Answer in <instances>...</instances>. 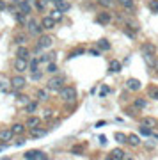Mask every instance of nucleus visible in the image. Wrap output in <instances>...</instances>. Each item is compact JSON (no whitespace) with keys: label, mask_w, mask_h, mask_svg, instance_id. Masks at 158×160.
Instances as JSON below:
<instances>
[{"label":"nucleus","mask_w":158,"mask_h":160,"mask_svg":"<svg viewBox=\"0 0 158 160\" xmlns=\"http://www.w3.org/2000/svg\"><path fill=\"white\" fill-rule=\"evenodd\" d=\"M23 144H25V141H23V139H18V141H16V146H23Z\"/></svg>","instance_id":"47"},{"label":"nucleus","mask_w":158,"mask_h":160,"mask_svg":"<svg viewBox=\"0 0 158 160\" xmlns=\"http://www.w3.org/2000/svg\"><path fill=\"white\" fill-rule=\"evenodd\" d=\"M110 92H112V89H110L108 86H101V87H100V96H107V94H110Z\"/></svg>","instance_id":"34"},{"label":"nucleus","mask_w":158,"mask_h":160,"mask_svg":"<svg viewBox=\"0 0 158 160\" xmlns=\"http://www.w3.org/2000/svg\"><path fill=\"white\" fill-rule=\"evenodd\" d=\"M48 71H50V73H55V71H57V64L55 62H50V64H48Z\"/></svg>","instance_id":"41"},{"label":"nucleus","mask_w":158,"mask_h":160,"mask_svg":"<svg viewBox=\"0 0 158 160\" xmlns=\"http://www.w3.org/2000/svg\"><path fill=\"white\" fill-rule=\"evenodd\" d=\"M27 29H28V34L30 36H41L43 34V25H41L37 20H28Z\"/></svg>","instance_id":"3"},{"label":"nucleus","mask_w":158,"mask_h":160,"mask_svg":"<svg viewBox=\"0 0 158 160\" xmlns=\"http://www.w3.org/2000/svg\"><path fill=\"white\" fill-rule=\"evenodd\" d=\"M12 137H14V133H12V130H2L0 132V142H11Z\"/></svg>","instance_id":"10"},{"label":"nucleus","mask_w":158,"mask_h":160,"mask_svg":"<svg viewBox=\"0 0 158 160\" xmlns=\"http://www.w3.org/2000/svg\"><path fill=\"white\" fill-rule=\"evenodd\" d=\"M20 11H22L23 14H28V12L32 11V7H30V2H27V0H22V2H20Z\"/></svg>","instance_id":"20"},{"label":"nucleus","mask_w":158,"mask_h":160,"mask_svg":"<svg viewBox=\"0 0 158 160\" xmlns=\"http://www.w3.org/2000/svg\"><path fill=\"white\" fill-rule=\"evenodd\" d=\"M4 9H6V4H4V2H0V11H4Z\"/></svg>","instance_id":"49"},{"label":"nucleus","mask_w":158,"mask_h":160,"mask_svg":"<svg viewBox=\"0 0 158 160\" xmlns=\"http://www.w3.org/2000/svg\"><path fill=\"white\" fill-rule=\"evenodd\" d=\"M89 53H91V55H96V57H98V55H101V50H96V48H92V50H89Z\"/></svg>","instance_id":"44"},{"label":"nucleus","mask_w":158,"mask_h":160,"mask_svg":"<svg viewBox=\"0 0 158 160\" xmlns=\"http://www.w3.org/2000/svg\"><path fill=\"white\" fill-rule=\"evenodd\" d=\"M147 96L153 98V100H158V87L151 86L149 89H147Z\"/></svg>","instance_id":"26"},{"label":"nucleus","mask_w":158,"mask_h":160,"mask_svg":"<svg viewBox=\"0 0 158 160\" xmlns=\"http://www.w3.org/2000/svg\"><path fill=\"white\" fill-rule=\"evenodd\" d=\"M117 4L126 11H135V2L133 0H117Z\"/></svg>","instance_id":"12"},{"label":"nucleus","mask_w":158,"mask_h":160,"mask_svg":"<svg viewBox=\"0 0 158 160\" xmlns=\"http://www.w3.org/2000/svg\"><path fill=\"white\" fill-rule=\"evenodd\" d=\"M41 25H43V29L52 30L53 27H55V20H53L52 16H45L43 20H41Z\"/></svg>","instance_id":"11"},{"label":"nucleus","mask_w":158,"mask_h":160,"mask_svg":"<svg viewBox=\"0 0 158 160\" xmlns=\"http://www.w3.org/2000/svg\"><path fill=\"white\" fill-rule=\"evenodd\" d=\"M37 160H48V157H46V153H43V151H37Z\"/></svg>","instance_id":"43"},{"label":"nucleus","mask_w":158,"mask_h":160,"mask_svg":"<svg viewBox=\"0 0 158 160\" xmlns=\"http://www.w3.org/2000/svg\"><path fill=\"white\" fill-rule=\"evenodd\" d=\"M45 6H46V0H37L36 9H37V11H43V9H45Z\"/></svg>","instance_id":"37"},{"label":"nucleus","mask_w":158,"mask_h":160,"mask_svg":"<svg viewBox=\"0 0 158 160\" xmlns=\"http://www.w3.org/2000/svg\"><path fill=\"white\" fill-rule=\"evenodd\" d=\"M147 107V100L146 98H137L135 102H133V109L137 110H144Z\"/></svg>","instance_id":"15"},{"label":"nucleus","mask_w":158,"mask_h":160,"mask_svg":"<svg viewBox=\"0 0 158 160\" xmlns=\"http://www.w3.org/2000/svg\"><path fill=\"white\" fill-rule=\"evenodd\" d=\"M121 68H123V64L119 62V61H116V59H112V61L108 62V71H110V73H119Z\"/></svg>","instance_id":"13"},{"label":"nucleus","mask_w":158,"mask_h":160,"mask_svg":"<svg viewBox=\"0 0 158 160\" xmlns=\"http://www.w3.org/2000/svg\"><path fill=\"white\" fill-rule=\"evenodd\" d=\"M25 16H27V14H23L22 11L16 12V22L20 23V25H25V23H28V20H25Z\"/></svg>","instance_id":"29"},{"label":"nucleus","mask_w":158,"mask_h":160,"mask_svg":"<svg viewBox=\"0 0 158 160\" xmlns=\"http://www.w3.org/2000/svg\"><path fill=\"white\" fill-rule=\"evenodd\" d=\"M62 87H64V77H61V75L52 77L48 80V84H46V89L48 91H61Z\"/></svg>","instance_id":"2"},{"label":"nucleus","mask_w":158,"mask_h":160,"mask_svg":"<svg viewBox=\"0 0 158 160\" xmlns=\"http://www.w3.org/2000/svg\"><path fill=\"white\" fill-rule=\"evenodd\" d=\"M14 2H18V0H14Z\"/></svg>","instance_id":"53"},{"label":"nucleus","mask_w":158,"mask_h":160,"mask_svg":"<svg viewBox=\"0 0 158 160\" xmlns=\"http://www.w3.org/2000/svg\"><path fill=\"white\" fill-rule=\"evenodd\" d=\"M37 66H39V59H32V61H30V64H28V68L32 69V71H36V69H37Z\"/></svg>","instance_id":"36"},{"label":"nucleus","mask_w":158,"mask_h":160,"mask_svg":"<svg viewBox=\"0 0 158 160\" xmlns=\"http://www.w3.org/2000/svg\"><path fill=\"white\" fill-rule=\"evenodd\" d=\"M59 94H61V98L66 103H73L77 100V89L75 87H62L59 91Z\"/></svg>","instance_id":"1"},{"label":"nucleus","mask_w":158,"mask_h":160,"mask_svg":"<svg viewBox=\"0 0 158 160\" xmlns=\"http://www.w3.org/2000/svg\"><path fill=\"white\" fill-rule=\"evenodd\" d=\"M141 50H142V55H151V57L156 55V46L153 43H142Z\"/></svg>","instance_id":"7"},{"label":"nucleus","mask_w":158,"mask_h":160,"mask_svg":"<svg viewBox=\"0 0 158 160\" xmlns=\"http://www.w3.org/2000/svg\"><path fill=\"white\" fill-rule=\"evenodd\" d=\"M37 107H39V103H37V102H30L27 107H25V112H28V114H34L36 110H37Z\"/></svg>","instance_id":"25"},{"label":"nucleus","mask_w":158,"mask_h":160,"mask_svg":"<svg viewBox=\"0 0 158 160\" xmlns=\"http://www.w3.org/2000/svg\"><path fill=\"white\" fill-rule=\"evenodd\" d=\"M142 125H146V126H149V128H153V126L156 125V121L153 119V118H144V119H142Z\"/></svg>","instance_id":"32"},{"label":"nucleus","mask_w":158,"mask_h":160,"mask_svg":"<svg viewBox=\"0 0 158 160\" xmlns=\"http://www.w3.org/2000/svg\"><path fill=\"white\" fill-rule=\"evenodd\" d=\"M53 45V39H52L48 34H41L39 36V39H37V46H36V50L41 52V50H45V48H50V46Z\"/></svg>","instance_id":"4"},{"label":"nucleus","mask_w":158,"mask_h":160,"mask_svg":"<svg viewBox=\"0 0 158 160\" xmlns=\"http://www.w3.org/2000/svg\"><path fill=\"white\" fill-rule=\"evenodd\" d=\"M147 7H149V11L158 14V0H149V2H147Z\"/></svg>","instance_id":"28"},{"label":"nucleus","mask_w":158,"mask_h":160,"mask_svg":"<svg viewBox=\"0 0 158 160\" xmlns=\"http://www.w3.org/2000/svg\"><path fill=\"white\" fill-rule=\"evenodd\" d=\"M124 160H133V158H131V157H126V158H124Z\"/></svg>","instance_id":"51"},{"label":"nucleus","mask_w":158,"mask_h":160,"mask_svg":"<svg viewBox=\"0 0 158 160\" xmlns=\"http://www.w3.org/2000/svg\"><path fill=\"white\" fill-rule=\"evenodd\" d=\"M41 125V119L37 118V116H30L27 119V126L28 128H37V126Z\"/></svg>","instance_id":"17"},{"label":"nucleus","mask_w":158,"mask_h":160,"mask_svg":"<svg viewBox=\"0 0 158 160\" xmlns=\"http://www.w3.org/2000/svg\"><path fill=\"white\" fill-rule=\"evenodd\" d=\"M25 84H27L25 77H12V78H11V87L14 89V91L23 89V87H25Z\"/></svg>","instance_id":"6"},{"label":"nucleus","mask_w":158,"mask_h":160,"mask_svg":"<svg viewBox=\"0 0 158 160\" xmlns=\"http://www.w3.org/2000/svg\"><path fill=\"white\" fill-rule=\"evenodd\" d=\"M7 89H9V86H7L6 82H0V91H2V92H9Z\"/></svg>","instance_id":"42"},{"label":"nucleus","mask_w":158,"mask_h":160,"mask_svg":"<svg viewBox=\"0 0 158 160\" xmlns=\"http://www.w3.org/2000/svg\"><path fill=\"white\" fill-rule=\"evenodd\" d=\"M11 130H12V133H14V135H20V133H23V132H25V126H23L22 123H14V125L11 126Z\"/></svg>","instance_id":"23"},{"label":"nucleus","mask_w":158,"mask_h":160,"mask_svg":"<svg viewBox=\"0 0 158 160\" xmlns=\"http://www.w3.org/2000/svg\"><path fill=\"white\" fill-rule=\"evenodd\" d=\"M18 103H22V105L27 107L28 103H30V100H28V96H20V98H18Z\"/></svg>","instance_id":"38"},{"label":"nucleus","mask_w":158,"mask_h":160,"mask_svg":"<svg viewBox=\"0 0 158 160\" xmlns=\"http://www.w3.org/2000/svg\"><path fill=\"white\" fill-rule=\"evenodd\" d=\"M80 148H82V146H75V148H73V153H82V149H80Z\"/></svg>","instance_id":"45"},{"label":"nucleus","mask_w":158,"mask_h":160,"mask_svg":"<svg viewBox=\"0 0 158 160\" xmlns=\"http://www.w3.org/2000/svg\"><path fill=\"white\" fill-rule=\"evenodd\" d=\"M98 48H100V50L101 52H108L110 50V48H112V46H110V41L108 39H105V38H101V39H98Z\"/></svg>","instance_id":"14"},{"label":"nucleus","mask_w":158,"mask_h":160,"mask_svg":"<svg viewBox=\"0 0 158 160\" xmlns=\"http://www.w3.org/2000/svg\"><path fill=\"white\" fill-rule=\"evenodd\" d=\"M14 69H16L18 73H23V71H27V69H28V59L16 57V61H14Z\"/></svg>","instance_id":"5"},{"label":"nucleus","mask_w":158,"mask_h":160,"mask_svg":"<svg viewBox=\"0 0 158 160\" xmlns=\"http://www.w3.org/2000/svg\"><path fill=\"white\" fill-rule=\"evenodd\" d=\"M107 160H116V158H114L112 155H110V157H107Z\"/></svg>","instance_id":"50"},{"label":"nucleus","mask_w":158,"mask_h":160,"mask_svg":"<svg viewBox=\"0 0 158 160\" xmlns=\"http://www.w3.org/2000/svg\"><path fill=\"white\" fill-rule=\"evenodd\" d=\"M84 48H77V50H73L71 52V53H69L68 55V59H73V57H78V55H82V53H84Z\"/></svg>","instance_id":"33"},{"label":"nucleus","mask_w":158,"mask_h":160,"mask_svg":"<svg viewBox=\"0 0 158 160\" xmlns=\"http://www.w3.org/2000/svg\"><path fill=\"white\" fill-rule=\"evenodd\" d=\"M141 87H142L141 80H137V78H128V80H126V89H128L130 92L141 91Z\"/></svg>","instance_id":"8"},{"label":"nucleus","mask_w":158,"mask_h":160,"mask_svg":"<svg viewBox=\"0 0 158 160\" xmlns=\"http://www.w3.org/2000/svg\"><path fill=\"white\" fill-rule=\"evenodd\" d=\"M6 148H7V146H6V142H2V144H0V151H4Z\"/></svg>","instance_id":"48"},{"label":"nucleus","mask_w":158,"mask_h":160,"mask_svg":"<svg viewBox=\"0 0 158 160\" xmlns=\"http://www.w3.org/2000/svg\"><path fill=\"white\" fill-rule=\"evenodd\" d=\"M128 144H130V146H139V144H141V137H139L137 133H130V135H128Z\"/></svg>","instance_id":"22"},{"label":"nucleus","mask_w":158,"mask_h":160,"mask_svg":"<svg viewBox=\"0 0 158 160\" xmlns=\"http://www.w3.org/2000/svg\"><path fill=\"white\" fill-rule=\"evenodd\" d=\"M25 160H37V151H27L25 153Z\"/></svg>","instance_id":"35"},{"label":"nucleus","mask_w":158,"mask_h":160,"mask_svg":"<svg viewBox=\"0 0 158 160\" xmlns=\"http://www.w3.org/2000/svg\"><path fill=\"white\" fill-rule=\"evenodd\" d=\"M114 139H116L117 142H121V144L128 142V135H124L123 132H116V133H114Z\"/></svg>","instance_id":"24"},{"label":"nucleus","mask_w":158,"mask_h":160,"mask_svg":"<svg viewBox=\"0 0 158 160\" xmlns=\"http://www.w3.org/2000/svg\"><path fill=\"white\" fill-rule=\"evenodd\" d=\"M112 157H114L116 160H124V158H126V153H124V151H123L121 148H114Z\"/></svg>","instance_id":"21"},{"label":"nucleus","mask_w":158,"mask_h":160,"mask_svg":"<svg viewBox=\"0 0 158 160\" xmlns=\"http://www.w3.org/2000/svg\"><path fill=\"white\" fill-rule=\"evenodd\" d=\"M46 133H48V130H45V128H32V137L34 139H39V137H45Z\"/></svg>","instance_id":"19"},{"label":"nucleus","mask_w":158,"mask_h":160,"mask_svg":"<svg viewBox=\"0 0 158 160\" xmlns=\"http://www.w3.org/2000/svg\"><path fill=\"white\" fill-rule=\"evenodd\" d=\"M41 77H43V71H37V69H36V71H32V77H30V78L32 80H39Z\"/></svg>","instance_id":"40"},{"label":"nucleus","mask_w":158,"mask_h":160,"mask_svg":"<svg viewBox=\"0 0 158 160\" xmlns=\"http://www.w3.org/2000/svg\"><path fill=\"white\" fill-rule=\"evenodd\" d=\"M53 2H59V0H53Z\"/></svg>","instance_id":"52"},{"label":"nucleus","mask_w":158,"mask_h":160,"mask_svg":"<svg viewBox=\"0 0 158 160\" xmlns=\"http://www.w3.org/2000/svg\"><path fill=\"white\" fill-rule=\"evenodd\" d=\"M153 69H155V73L158 75V59H156V61H155V66H153Z\"/></svg>","instance_id":"46"},{"label":"nucleus","mask_w":158,"mask_h":160,"mask_svg":"<svg viewBox=\"0 0 158 160\" xmlns=\"http://www.w3.org/2000/svg\"><path fill=\"white\" fill-rule=\"evenodd\" d=\"M110 22H112V14H110V12H100V14L96 16L98 25H108Z\"/></svg>","instance_id":"9"},{"label":"nucleus","mask_w":158,"mask_h":160,"mask_svg":"<svg viewBox=\"0 0 158 160\" xmlns=\"http://www.w3.org/2000/svg\"><path fill=\"white\" fill-rule=\"evenodd\" d=\"M37 98L39 100H48V89H37Z\"/></svg>","instance_id":"30"},{"label":"nucleus","mask_w":158,"mask_h":160,"mask_svg":"<svg viewBox=\"0 0 158 160\" xmlns=\"http://www.w3.org/2000/svg\"><path fill=\"white\" fill-rule=\"evenodd\" d=\"M139 133H142V137H149V135H151V128H149V126H146V125H141Z\"/></svg>","instance_id":"27"},{"label":"nucleus","mask_w":158,"mask_h":160,"mask_svg":"<svg viewBox=\"0 0 158 160\" xmlns=\"http://www.w3.org/2000/svg\"><path fill=\"white\" fill-rule=\"evenodd\" d=\"M16 57H22V59H28V57H30V52H28L27 46H18Z\"/></svg>","instance_id":"16"},{"label":"nucleus","mask_w":158,"mask_h":160,"mask_svg":"<svg viewBox=\"0 0 158 160\" xmlns=\"http://www.w3.org/2000/svg\"><path fill=\"white\" fill-rule=\"evenodd\" d=\"M55 7L59 9V11L66 12V11H69V9H71V4H68V2H64V0H59V2H55Z\"/></svg>","instance_id":"18"},{"label":"nucleus","mask_w":158,"mask_h":160,"mask_svg":"<svg viewBox=\"0 0 158 160\" xmlns=\"http://www.w3.org/2000/svg\"><path fill=\"white\" fill-rule=\"evenodd\" d=\"M50 16L53 18L55 22H59V20H61V18H62V11H59V9H57V7H55V9H53V11L50 12Z\"/></svg>","instance_id":"31"},{"label":"nucleus","mask_w":158,"mask_h":160,"mask_svg":"<svg viewBox=\"0 0 158 160\" xmlns=\"http://www.w3.org/2000/svg\"><path fill=\"white\" fill-rule=\"evenodd\" d=\"M103 7H114V0H100Z\"/></svg>","instance_id":"39"}]
</instances>
